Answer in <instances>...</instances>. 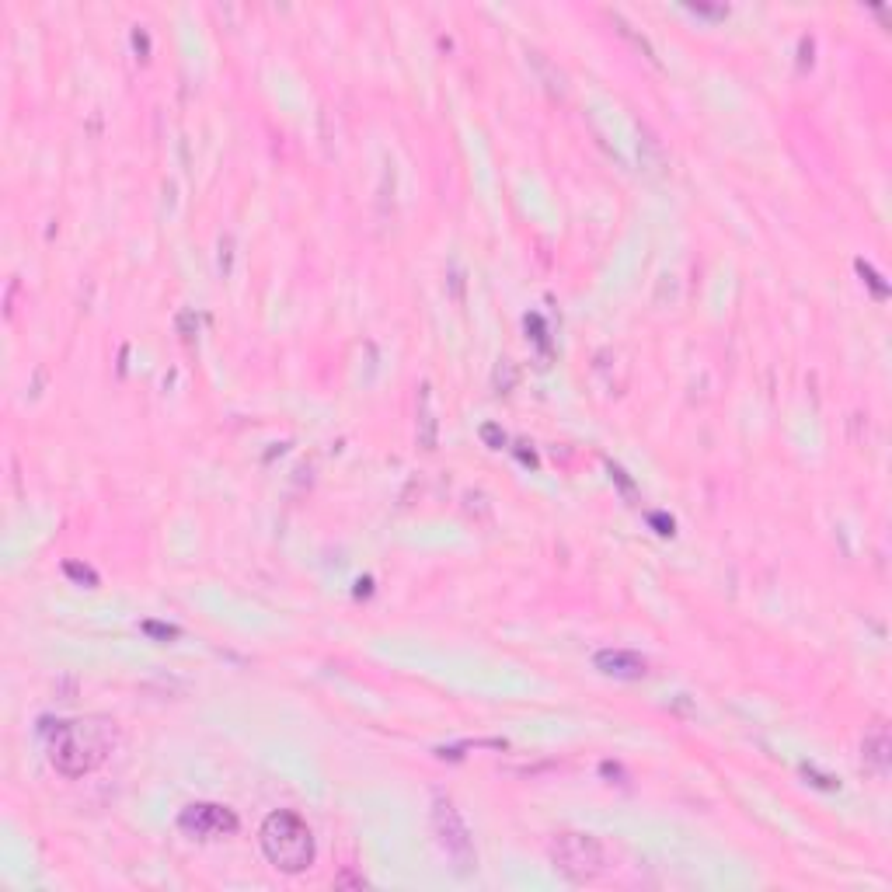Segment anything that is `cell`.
Masks as SVG:
<instances>
[{
  "mask_svg": "<svg viewBox=\"0 0 892 892\" xmlns=\"http://www.w3.org/2000/svg\"><path fill=\"white\" fill-rule=\"evenodd\" d=\"M858 269H861V276H868V283L875 286V293H879V297H886V286L879 283V276H875V272L868 269V265H858Z\"/></svg>",
  "mask_w": 892,
  "mask_h": 892,
  "instance_id": "obj_10",
  "label": "cell"
},
{
  "mask_svg": "<svg viewBox=\"0 0 892 892\" xmlns=\"http://www.w3.org/2000/svg\"><path fill=\"white\" fill-rule=\"evenodd\" d=\"M178 826H182L189 837L220 840V837H230V833L237 830V816L230 809H223V805L196 802V805H189V809H182V816H178Z\"/></svg>",
  "mask_w": 892,
  "mask_h": 892,
  "instance_id": "obj_4",
  "label": "cell"
},
{
  "mask_svg": "<svg viewBox=\"0 0 892 892\" xmlns=\"http://www.w3.org/2000/svg\"><path fill=\"white\" fill-rule=\"evenodd\" d=\"M262 851L269 858V865H276L279 872L286 875H297L307 872L314 861V833L297 812L290 809H279L272 812L269 819L262 823Z\"/></svg>",
  "mask_w": 892,
  "mask_h": 892,
  "instance_id": "obj_2",
  "label": "cell"
},
{
  "mask_svg": "<svg viewBox=\"0 0 892 892\" xmlns=\"http://www.w3.org/2000/svg\"><path fill=\"white\" fill-rule=\"evenodd\" d=\"M551 858H555L558 872L568 875L572 882H589L603 872V847L593 837H586V833L558 837L555 847H551Z\"/></svg>",
  "mask_w": 892,
  "mask_h": 892,
  "instance_id": "obj_3",
  "label": "cell"
},
{
  "mask_svg": "<svg viewBox=\"0 0 892 892\" xmlns=\"http://www.w3.org/2000/svg\"><path fill=\"white\" fill-rule=\"evenodd\" d=\"M143 631H147V635H161V638H175L178 635V628H168V624H143Z\"/></svg>",
  "mask_w": 892,
  "mask_h": 892,
  "instance_id": "obj_9",
  "label": "cell"
},
{
  "mask_svg": "<svg viewBox=\"0 0 892 892\" xmlns=\"http://www.w3.org/2000/svg\"><path fill=\"white\" fill-rule=\"evenodd\" d=\"M112 746V736L105 725L91 722H60L49 739V760L67 778H81V774L95 771L105 760Z\"/></svg>",
  "mask_w": 892,
  "mask_h": 892,
  "instance_id": "obj_1",
  "label": "cell"
},
{
  "mask_svg": "<svg viewBox=\"0 0 892 892\" xmlns=\"http://www.w3.org/2000/svg\"><path fill=\"white\" fill-rule=\"evenodd\" d=\"M596 666H600L603 673H610V676H621V680H638V676H645V659L635 656V652H628V649L596 652Z\"/></svg>",
  "mask_w": 892,
  "mask_h": 892,
  "instance_id": "obj_6",
  "label": "cell"
},
{
  "mask_svg": "<svg viewBox=\"0 0 892 892\" xmlns=\"http://www.w3.org/2000/svg\"><path fill=\"white\" fill-rule=\"evenodd\" d=\"M67 575H74V579H81V582H91V586L98 582V575L91 572V568H81V565H74V561L67 565Z\"/></svg>",
  "mask_w": 892,
  "mask_h": 892,
  "instance_id": "obj_8",
  "label": "cell"
},
{
  "mask_svg": "<svg viewBox=\"0 0 892 892\" xmlns=\"http://www.w3.org/2000/svg\"><path fill=\"white\" fill-rule=\"evenodd\" d=\"M872 743H875V753H865V757H868V760H875V764H879V771H886V750H889L886 732H879V736H875Z\"/></svg>",
  "mask_w": 892,
  "mask_h": 892,
  "instance_id": "obj_7",
  "label": "cell"
},
{
  "mask_svg": "<svg viewBox=\"0 0 892 892\" xmlns=\"http://www.w3.org/2000/svg\"><path fill=\"white\" fill-rule=\"evenodd\" d=\"M436 830L443 833V844L453 858H460V861L471 858V840H467L464 823H460V816L453 812V805L443 802V798L436 802Z\"/></svg>",
  "mask_w": 892,
  "mask_h": 892,
  "instance_id": "obj_5",
  "label": "cell"
}]
</instances>
